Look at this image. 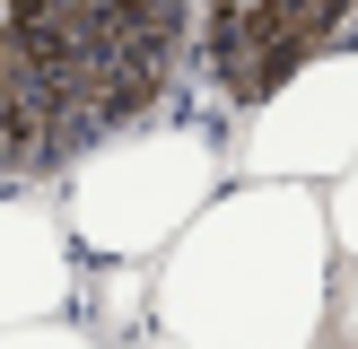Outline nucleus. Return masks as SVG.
<instances>
[{
  "label": "nucleus",
  "instance_id": "obj_3",
  "mask_svg": "<svg viewBox=\"0 0 358 349\" xmlns=\"http://www.w3.org/2000/svg\"><path fill=\"white\" fill-rule=\"evenodd\" d=\"M341 35H358V0H192L175 52L184 122H236Z\"/></svg>",
  "mask_w": 358,
  "mask_h": 349
},
{
  "label": "nucleus",
  "instance_id": "obj_5",
  "mask_svg": "<svg viewBox=\"0 0 358 349\" xmlns=\"http://www.w3.org/2000/svg\"><path fill=\"white\" fill-rule=\"evenodd\" d=\"M0 341H87L79 244L44 192H0Z\"/></svg>",
  "mask_w": 358,
  "mask_h": 349
},
{
  "label": "nucleus",
  "instance_id": "obj_2",
  "mask_svg": "<svg viewBox=\"0 0 358 349\" xmlns=\"http://www.w3.org/2000/svg\"><path fill=\"white\" fill-rule=\"evenodd\" d=\"M219 184H227V140L210 122L166 114V122H114L87 149H70L52 209L87 262H149Z\"/></svg>",
  "mask_w": 358,
  "mask_h": 349
},
{
  "label": "nucleus",
  "instance_id": "obj_4",
  "mask_svg": "<svg viewBox=\"0 0 358 349\" xmlns=\"http://www.w3.org/2000/svg\"><path fill=\"white\" fill-rule=\"evenodd\" d=\"M227 174H297V184H332L358 149V52L324 44L297 61L262 105L227 122Z\"/></svg>",
  "mask_w": 358,
  "mask_h": 349
},
{
  "label": "nucleus",
  "instance_id": "obj_1",
  "mask_svg": "<svg viewBox=\"0 0 358 349\" xmlns=\"http://www.w3.org/2000/svg\"><path fill=\"white\" fill-rule=\"evenodd\" d=\"M332 218L324 184L245 174L219 184L149 253V341L192 349H306L332 323Z\"/></svg>",
  "mask_w": 358,
  "mask_h": 349
},
{
  "label": "nucleus",
  "instance_id": "obj_6",
  "mask_svg": "<svg viewBox=\"0 0 358 349\" xmlns=\"http://www.w3.org/2000/svg\"><path fill=\"white\" fill-rule=\"evenodd\" d=\"M324 218H332V244L358 262V149H350V166L324 184Z\"/></svg>",
  "mask_w": 358,
  "mask_h": 349
}]
</instances>
